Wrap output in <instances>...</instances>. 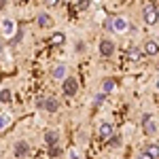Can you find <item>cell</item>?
Masks as SVG:
<instances>
[{"label":"cell","mask_w":159,"mask_h":159,"mask_svg":"<svg viewBox=\"0 0 159 159\" xmlns=\"http://www.w3.org/2000/svg\"><path fill=\"white\" fill-rule=\"evenodd\" d=\"M140 15H142V21L147 25H157L159 24V9H157V4H153V2H147L142 7Z\"/></svg>","instance_id":"1"},{"label":"cell","mask_w":159,"mask_h":159,"mask_svg":"<svg viewBox=\"0 0 159 159\" xmlns=\"http://www.w3.org/2000/svg\"><path fill=\"white\" fill-rule=\"evenodd\" d=\"M142 132L147 136H155L159 132V125H157L155 117H153L151 112H144V115H142Z\"/></svg>","instance_id":"2"},{"label":"cell","mask_w":159,"mask_h":159,"mask_svg":"<svg viewBox=\"0 0 159 159\" xmlns=\"http://www.w3.org/2000/svg\"><path fill=\"white\" fill-rule=\"evenodd\" d=\"M76 91H79V81L74 76H66L61 81V93L66 98H72V96H76Z\"/></svg>","instance_id":"3"},{"label":"cell","mask_w":159,"mask_h":159,"mask_svg":"<svg viewBox=\"0 0 159 159\" xmlns=\"http://www.w3.org/2000/svg\"><path fill=\"white\" fill-rule=\"evenodd\" d=\"M17 24H15V19H11V17H7V19H2L0 21V34L4 38H13L15 34H17Z\"/></svg>","instance_id":"4"},{"label":"cell","mask_w":159,"mask_h":159,"mask_svg":"<svg viewBox=\"0 0 159 159\" xmlns=\"http://www.w3.org/2000/svg\"><path fill=\"white\" fill-rule=\"evenodd\" d=\"M112 19V30L110 32H117V34H125L129 28H134V25H129L127 21V17H123V15H117V17H110Z\"/></svg>","instance_id":"5"},{"label":"cell","mask_w":159,"mask_h":159,"mask_svg":"<svg viewBox=\"0 0 159 159\" xmlns=\"http://www.w3.org/2000/svg\"><path fill=\"white\" fill-rule=\"evenodd\" d=\"M32 153V147H30V142L28 140H17L15 144H13V155L17 159H24V157H28Z\"/></svg>","instance_id":"6"},{"label":"cell","mask_w":159,"mask_h":159,"mask_svg":"<svg viewBox=\"0 0 159 159\" xmlns=\"http://www.w3.org/2000/svg\"><path fill=\"white\" fill-rule=\"evenodd\" d=\"M115 49H117V45H115V40H110V38H102L98 43V53L102 57H110V55H115Z\"/></svg>","instance_id":"7"},{"label":"cell","mask_w":159,"mask_h":159,"mask_svg":"<svg viewBox=\"0 0 159 159\" xmlns=\"http://www.w3.org/2000/svg\"><path fill=\"white\" fill-rule=\"evenodd\" d=\"M38 108H43L45 112H57L60 110V102H57V98H53V96H47V98L38 100Z\"/></svg>","instance_id":"8"},{"label":"cell","mask_w":159,"mask_h":159,"mask_svg":"<svg viewBox=\"0 0 159 159\" xmlns=\"http://www.w3.org/2000/svg\"><path fill=\"white\" fill-rule=\"evenodd\" d=\"M36 25H38V28H43V30H51V28L55 25V21H53V17H51L47 11H40L36 15Z\"/></svg>","instance_id":"9"},{"label":"cell","mask_w":159,"mask_h":159,"mask_svg":"<svg viewBox=\"0 0 159 159\" xmlns=\"http://www.w3.org/2000/svg\"><path fill=\"white\" fill-rule=\"evenodd\" d=\"M142 51H144V55H148V57H157L159 55V43L155 40V38H147Z\"/></svg>","instance_id":"10"},{"label":"cell","mask_w":159,"mask_h":159,"mask_svg":"<svg viewBox=\"0 0 159 159\" xmlns=\"http://www.w3.org/2000/svg\"><path fill=\"white\" fill-rule=\"evenodd\" d=\"M98 134H100V138H104V140H110V138L115 136V125H112V123H108V121L100 123Z\"/></svg>","instance_id":"11"},{"label":"cell","mask_w":159,"mask_h":159,"mask_svg":"<svg viewBox=\"0 0 159 159\" xmlns=\"http://www.w3.org/2000/svg\"><path fill=\"white\" fill-rule=\"evenodd\" d=\"M49 45L51 47H61V45H66V34L53 30V32L49 34Z\"/></svg>","instance_id":"12"},{"label":"cell","mask_w":159,"mask_h":159,"mask_svg":"<svg viewBox=\"0 0 159 159\" xmlns=\"http://www.w3.org/2000/svg\"><path fill=\"white\" fill-rule=\"evenodd\" d=\"M43 138H45V144H47V147H53V144L60 142V132H57V129H47Z\"/></svg>","instance_id":"13"},{"label":"cell","mask_w":159,"mask_h":159,"mask_svg":"<svg viewBox=\"0 0 159 159\" xmlns=\"http://www.w3.org/2000/svg\"><path fill=\"white\" fill-rule=\"evenodd\" d=\"M51 76L57 79V81H64V79H66V64H64V61H61V64H55V66L51 68Z\"/></svg>","instance_id":"14"},{"label":"cell","mask_w":159,"mask_h":159,"mask_svg":"<svg viewBox=\"0 0 159 159\" xmlns=\"http://www.w3.org/2000/svg\"><path fill=\"white\" fill-rule=\"evenodd\" d=\"M142 53H144V51H142V49H138V47H129V61L138 64V61L142 60Z\"/></svg>","instance_id":"15"},{"label":"cell","mask_w":159,"mask_h":159,"mask_svg":"<svg viewBox=\"0 0 159 159\" xmlns=\"http://www.w3.org/2000/svg\"><path fill=\"white\" fill-rule=\"evenodd\" d=\"M115 87H117L115 79H104V81H102V91H104V93H112Z\"/></svg>","instance_id":"16"},{"label":"cell","mask_w":159,"mask_h":159,"mask_svg":"<svg viewBox=\"0 0 159 159\" xmlns=\"http://www.w3.org/2000/svg\"><path fill=\"white\" fill-rule=\"evenodd\" d=\"M0 102H2V104H11L13 102V91L11 89H0Z\"/></svg>","instance_id":"17"},{"label":"cell","mask_w":159,"mask_h":159,"mask_svg":"<svg viewBox=\"0 0 159 159\" xmlns=\"http://www.w3.org/2000/svg\"><path fill=\"white\" fill-rule=\"evenodd\" d=\"M144 153H148L153 159H159V144H147Z\"/></svg>","instance_id":"18"},{"label":"cell","mask_w":159,"mask_h":159,"mask_svg":"<svg viewBox=\"0 0 159 159\" xmlns=\"http://www.w3.org/2000/svg\"><path fill=\"white\" fill-rule=\"evenodd\" d=\"M106 96H108V93H104V91L96 93V98H93V106H102V104H104V100H106Z\"/></svg>","instance_id":"19"},{"label":"cell","mask_w":159,"mask_h":159,"mask_svg":"<svg viewBox=\"0 0 159 159\" xmlns=\"http://www.w3.org/2000/svg\"><path fill=\"white\" fill-rule=\"evenodd\" d=\"M9 123H11V117H9V115H4V112H0V132H2Z\"/></svg>","instance_id":"20"},{"label":"cell","mask_w":159,"mask_h":159,"mask_svg":"<svg viewBox=\"0 0 159 159\" xmlns=\"http://www.w3.org/2000/svg\"><path fill=\"white\" fill-rule=\"evenodd\" d=\"M76 7H79V11H89L91 0H79V2H76Z\"/></svg>","instance_id":"21"},{"label":"cell","mask_w":159,"mask_h":159,"mask_svg":"<svg viewBox=\"0 0 159 159\" xmlns=\"http://www.w3.org/2000/svg\"><path fill=\"white\" fill-rule=\"evenodd\" d=\"M60 155H61V148L57 147V144L49 147V157H60Z\"/></svg>","instance_id":"22"},{"label":"cell","mask_w":159,"mask_h":159,"mask_svg":"<svg viewBox=\"0 0 159 159\" xmlns=\"http://www.w3.org/2000/svg\"><path fill=\"white\" fill-rule=\"evenodd\" d=\"M108 147L110 148H119V147H121V138H119V136H112L110 142H108Z\"/></svg>","instance_id":"23"},{"label":"cell","mask_w":159,"mask_h":159,"mask_svg":"<svg viewBox=\"0 0 159 159\" xmlns=\"http://www.w3.org/2000/svg\"><path fill=\"white\" fill-rule=\"evenodd\" d=\"M85 49H87V47H85V40H76V47H74V51H76V53H83Z\"/></svg>","instance_id":"24"},{"label":"cell","mask_w":159,"mask_h":159,"mask_svg":"<svg viewBox=\"0 0 159 159\" xmlns=\"http://www.w3.org/2000/svg\"><path fill=\"white\" fill-rule=\"evenodd\" d=\"M21 38H24V32H21V30H17V34L11 38V45H17V43H19Z\"/></svg>","instance_id":"25"},{"label":"cell","mask_w":159,"mask_h":159,"mask_svg":"<svg viewBox=\"0 0 159 159\" xmlns=\"http://www.w3.org/2000/svg\"><path fill=\"white\" fill-rule=\"evenodd\" d=\"M57 2H60V0H45V7H47V9H51V7H55Z\"/></svg>","instance_id":"26"},{"label":"cell","mask_w":159,"mask_h":159,"mask_svg":"<svg viewBox=\"0 0 159 159\" xmlns=\"http://www.w3.org/2000/svg\"><path fill=\"white\" fill-rule=\"evenodd\" d=\"M138 159H153V157H151V155H148V153H144V151H142V153H140V155H138Z\"/></svg>","instance_id":"27"},{"label":"cell","mask_w":159,"mask_h":159,"mask_svg":"<svg viewBox=\"0 0 159 159\" xmlns=\"http://www.w3.org/2000/svg\"><path fill=\"white\" fill-rule=\"evenodd\" d=\"M7 4H9V0H0V11H4V9H7Z\"/></svg>","instance_id":"28"},{"label":"cell","mask_w":159,"mask_h":159,"mask_svg":"<svg viewBox=\"0 0 159 159\" xmlns=\"http://www.w3.org/2000/svg\"><path fill=\"white\" fill-rule=\"evenodd\" d=\"M155 87H157V91H159V76L155 79Z\"/></svg>","instance_id":"29"}]
</instances>
